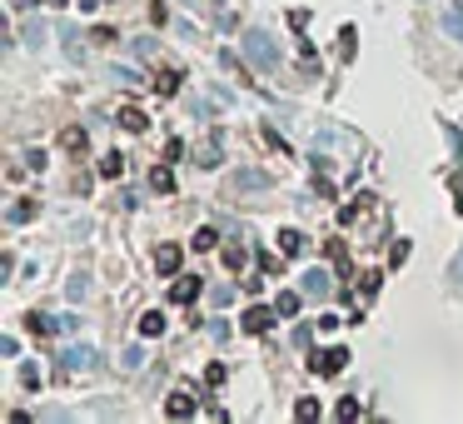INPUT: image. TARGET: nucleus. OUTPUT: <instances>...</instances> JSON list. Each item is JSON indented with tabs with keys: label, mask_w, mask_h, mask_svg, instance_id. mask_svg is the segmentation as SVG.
Segmentation results:
<instances>
[{
	"label": "nucleus",
	"mask_w": 463,
	"mask_h": 424,
	"mask_svg": "<svg viewBox=\"0 0 463 424\" xmlns=\"http://www.w3.org/2000/svg\"><path fill=\"white\" fill-rule=\"evenodd\" d=\"M240 50H244V56H249V65L254 70H264V75H274L279 65H284V50H279V40L269 35V30H244V40H240Z\"/></svg>",
	"instance_id": "nucleus-1"
},
{
	"label": "nucleus",
	"mask_w": 463,
	"mask_h": 424,
	"mask_svg": "<svg viewBox=\"0 0 463 424\" xmlns=\"http://www.w3.org/2000/svg\"><path fill=\"white\" fill-rule=\"evenodd\" d=\"M344 364H349V349H344V345H329V349H314V354H309V369H314V375H324V380L344 375Z\"/></svg>",
	"instance_id": "nucleus-2"
},
{
	"label": "nucleus",
	"mask_w": 463,
	"mask_h": 424,
	"mask_svg": "<svg viewBox=\"0 0 463 424\" xmlns=\"http://www.w3.org/2000/svg\"><path fill=\"white\" fill-rule=\"evenodd\" d=\"M60 364L70 369V375H90V369H100V349L95 345H65L60 349Z\"/></svg>",
	"instance_id": "nucleus-3"
},
{
	"label": "nucleus",
	"mask_w": 463,
	"mask_h": 424,
	"mask_svg": "<svg viewBox=\"0 0 463 424\" xmlns=\"http://www.w3.org/2000/svg\"><path fill=\"white\" fill-rule=\"evenodd\" d=\"M195 165H200V170H219V165H224V130H209V135L195 145Z\"/></svg>",
	"instance_id": "nucleus-4"
},
{
	"label": "nucleus",
	"mask_w": 463,
	"mask_h": 424,
	"mask_svg": "<svg viewBox=\"0 0 463 424\" xmlns=\"http://www.w3.org/2000/svg\"><path fill=\"white\" fill-rule=\"evenodd\" d=\"M299 290H304V300H329L334 295V275L324 270V264H309V270L299 275Z\"/></svg>",
	"instance_id": "nucleus-5"
},
{
	"label": "nucleus",
	"mask_w": 463,
	"mask_h": 424,
	"mask_svg": "<svg viewBox=\"0 0 463 424\" xmlns=\"http://www.w3.org/2000/svg\"><path fill=\"white\" fill-rule=\"evenodd\" d=\"M274 320H279V309H274V304H249V309L240 314V330H244V335H264Z\"/></svg>",
	"instance_id": "nucleus-6"
},
{
	"label": "nucleus",
	"mask_w": 463,
	"mask_h": 424,
	"mask_svg": "<svg viewBox=\"0 0 463 424\" xmlns=\"http://www.w3.org/2000/svg\"><path fill=\"white\" fill-rule=\"evenodd\" d=\"M195 409H200V399H195L190 390H169V399H164V414H169V419H190Z\"/></svg>",
	"instance_id": "nucleus-7"
},
{
	"label": "nucleus",
	"mask_w": 463,
	"mask_h": 424,
	"mask_svg": "<svg viewBox=\"0 0 463 424\" xmlns=\"http://www.w3.org/2000/svg\"><path fill=\"white\" fill-rule=\"evenodd\" d=\"M200 290H204V285H200L195 275H175V285H169V304H195Z\"/></svg>",
	"instance_id": "nucleus-8"
},
{
	"label": "nucleus",
	"mask_w": 463,
	"mask_h": 424,
	"mask_svg": "<svg viewBox=\"0 0 463 424\" xmlns=\"http://www.w3.org/2000/svg\"><path fill=\"white\" fill-rule=\"evenodd\" d=\"M180 259H185V255H180V245H159V250H155V270L175 280V275H180Z\"/></svg>",
	"instance_id": "nucleus-9"
},
{
	"label": "nucleus",
	"mask_w": 463,
	"mask_h": 424,
	"mask_svg": "<svg viewBox=\"0 0 463 424\" xmlns=\"http://www.w3.org/2000/svg\"><path fill=\"white\" fill-rule=\"evenodd\" d=\"M299 300H304V290H279V295H274L279 320H294V314H299Z\"/></svg>",
	"instance_id": "nucleus-10"
},
{
	"label": "nucleus",
	"mask_w": 463,
	"mask_h": 424,
	"mask_svg": "<svg viewBox=\"0 0 463 424\" xmlns=\"http://www.w3.org/2000/svg\"><path fill=\"white\" fill-rule=\"evenodd\" d=\"M438 25H443V35H448V40H458V45H463V6H448V11L438 15Z\"/></svg>",
	"instance_id": "nucleus-11"
},
{
	"label": "nucleus",
	"mask_w": 463,
	"mask_h": 424,
	"mask_svg": "<svg viewBox=\"0 0 463 424\" xmlns=\"http://www.w3.org/2000/svg\"><path fill=\"white\" fill-rule=\"evenodd\" d=\"M150 190H155V195H175V170H169V165H155V170H150Z\"/></svg>",
	"instance_id": "nucleus-12"
},
{
	"label": "nucleus",
	"mask_w": 463,
	"mask_h": 424,
	"mask_svg": "<svg viewBox=\"0 0 463 424\" xmlns=\"http://www.w3.org/2000/svg\"><path fill=\"white\" fill-rule=\"evenodd\" d=\"M60 145H65L70 155H85V145H90V130H85V125H70V130L60 135Z\"/></svg>",
	"instance_id": "nucleus-13"
},
{
	"label": "nucleus",
	"mask_w": 463,
	"mask_h": 424,
	"mask_svg": "<svg viewBox=\"0 0 463 424\" xmlns=\"http://www.w3.org/2000/svg\"><path fill=\"white\" fill-rule=\"evenodd\" d=\"M269 185H274V180H269L264 170H240V175H235V190H269Z\"/></svg>",
	"instance_id": "nucleus-14"
},
{
	"label": "nucleus",
	"mask_w": 463,
	"mask_h": 424,
	"mask_svg": "<svg viewBox=\"0 0 463 424\" xmlns=\"http://www.w3.org/2000/svg\"><path fill=\"white\" fill-rule=\"evenodd\" d=\"M35 210H40L35 200H15V205L6 210V220H11V225H30V220H35Z\"/></svg>",
	"instance_id": "nucleus-15"
},
{
	"label": "nucleus",
	"mask_w": 463,
	"mask_h": 424,
	"mask_svg": "<svg viewBox=\"0 0 463 424\" xmlns=\"http://www.w3.org/2000/svg\"><path fill=\"white\" fill-rule=\"evenodd\" d=\"M304 250H309V240L299 230H279V255H304Z\"/></svg>",
	"instance_id": "nucleus-16"
},
{
	"label": "nucleus",
	"mask_w": 463,
	"mask_h": 424,
	"mask_svg": "<svg viewBox=\"0 0 463 424\" xmlns=\"http://www.w3.org/2000/svg\"><path fill=\"white\" fill-rule=\"evenodd\" d=\"M155 335H164V314L159 309H145L140 314V340H155Z\"/></svg>",
	"instance_id": "nucleus-17"
},
{
	"label": "nucleus",
	"mask_w": 463,
	"mask_h": 424,
	"mask_svg": "<svg viewBox=\"0 0 463 424\" xmlns=\"http://www.w3.org/2000/svg\"><path fill=\"white\" fill-rule=\"evenodd\" d=\"M25 330H30V335H40V340H45V335H55V314H40V309H35V314H25Z\"/></svg>",
	"instance_id": "nucleus-18"
},
{
	"label": "nucleus",
	"mask_w": 463,
	"mask_h": 424,
	"mask_svg": "<svg viewBox=\"0 0 463 424\" xmlns=\"http://www.w3.org/2000/svg\"><path fill=\"white\" fill-rule=\"evenodd\" d=\"M100 175H105V180H120V175H125V155H120V150H110L105 160H100Z\"/></svg>",
	"instance_id": "nucleus-19"
},
{
	"label": "nucleus",
	"mask_w": 463,
	"mask_h": 424,
	"mask_svg": "<svg viewBox=\"0 0 463 424\" xmlns=\"http://www.w3.org/2000/svg\"><path fill=\"white\" fill-rule=\"evenodd\" d=\"M120 125H125V130H135V135H140V130H145V125H150V120H145V110H135V105H125V110H120Z\"/></svg>",
	"instance_id": "nucleus-20"
},
{
	"label": "nucleus",
	"mask_w": 463,
	"mask_h": 424,
	"mask_svg": "<svg viewBox=\"0 0 463 424\" xmlns=\"http://www.w3.org/2000/svg\"><path fill=\"white\" fill-rule=\"evenodd\" d=\"M319 414H324V409H319V399H299V404H294V419H299V424H314Z\"/></svg>",
	"instance_id": "nucleus-21"
},
{
	"label": "nucleus",
	"mask_w": 463,
	"mask_h": 424,
	"mask_svg": "<svg viewBox=\"0 0 463 424\" xmlns=\"http://www.w3.org/2000/svg\"><path fill=\"white\" fill-rule=\"evenodd\" d=\"M155 90H159V95H175V90H180V70H159V75H155Z\"/></svg>",
	"instance_id": "nucleus-22"
},
{
	"label": "nucleus",
	"mask_w": 463,
	"mask_h": 424,
	"mask_svg": "<svg viewBox=\"0 0 463 424\" xmlns=\"http://www.w3.org/2000/svg\"><path fill=\"white\" fill-rule=\"evenodd\" d=\"M110 75H115V80H120V85H130V90H135V85H145V75H140L135 65H115Z\"/></svg>",
	"instance_id": "nucleus-23"
},
{
	"label": "nucleus",
	"mask_w": 463,
	"mask_h": 424,
	"mask_svg": "<svg viewBox=\"0 0 463 424\" xmlns=\"http://www.w3.org/2000/svg\"><path fill=\"white\" fill-rule=\"evenodd\" d=\"M224 264H229V270H244V264H249V250H244V245H229V250H224Z\"/></svg>",
	"instance_id": "nucleus-24"
},
{
	"label": "nucleus",
	"mask_w": 463,
	"mask_h": 424,
	"mask_svg": "<svg viewBox=\"0 0 463 424\" xmlns=\"http://www.w3.org/2000/svg\"><path fill=\"white\" fill-rule=\"evenodd\" d=\"M190 245H195V250H214V245H219V235H214V225H200Z\"/></svg>",
	"instance_id": "nucleus-25"
},
{
	"label": "nucleus",
	"mask_w": 463,
	"mask_h": 424,
	"mask_svg": "<svg viewBox=\"0 0 463 424\" xmlns=\"http://www.w3.org/2000/svg\"><path fill=\"white\" fill-rule=\"evenodd\" d=\"M65 295H70V300H85V295H90V275H85V270H80V275H70Z\"/></svg>",
	"instance_id": "nucleus-26"
},
{
	"label": "nucleus",
	"mask_w": 463,
	"mask_h": 424,
	"mask_svg": "<svg viewBox=\"0 0 463 424\" xmlns=\"http://www.w3.org/2000/svg\"><path fill=\"white\" fill-rule=\"evenodd\" d=\"M409 255H414V245L398 235V240H393V250H389V264H409Z\"/></svg>",
	"instance_id": "nucleus-27"
},
{
	"label": "nucleus",
	"mask_w": 463,
	"mask_h": 424,
	"mask_svg": "<svg viewBox=\"0 0 463 424\" xmlns=\"http://www.w3.org/2000/svg\"><path fill=\"white\" fill-rule=\"evenodd\" d=\"M443 135H448V150H453V160H463V135H458V125H453V120H443Z\"/></svg>",
	"instance_id": "nucleus-28"
},
{
	"label": "nucleus",
	"mask_w": 463,
	"mask_h": 424,
	"mask_svg": "<svg viewBox=\"0 0 463 424\" xmlns=\"http://www.w3.org/2000/svg\"><path fill=\"white\" fill-rule=\"evenodd\" d=\"M289 340H294V349H309V345H314V325H294V335H289Z\"/></svg>",
	"instance_id": "nucleus-29"
},
{
	"label": "nucleus",
	"mask_w": 463,
	"mask_h": 424,
	"mask_svg": "<svg viewBox=\"0 0 463 424\" xmlns=\"http://www.w3.org/2000/svg\"><path fill=\"white\" fill-rule=\"evenodd\" d=\"M339 40H344V45H339V56L349 60V56H354V40H359V35H354V25H344V30H339Z\"/></svg>",
	"instance_id": "nucleus-30"
},
{
	"label": "nucleus",
	"mask_w": 463,
	"mask_h": 424,
	"mask_svg": "<svg viewBox=\"0 0 463 424\" xmlns=\"http://www.w3.org/2000/svg\"><path fill=\"white\" fill-rule=\"evenodd\" d=\"M75 330H80L75 314H55V335H75Z\"/></svg>",
	"instance_id": "nucleus-31"
},
{
	"label": "nucleus",
	"mask_w": 463,
	"mask_h": 424,
	"mask_svg": "<svg viewBox=\"0 0 463 424\" xmlns=\"http://www.w3.org/2000/svg\"><path fill=\"white\" fill-rule=\"evenodd\" d=\"M45 35H50L45 25H25V45H35V50H40V45H45Z\"/></svg>",
	"instance_id": "nucleus-32"
},
{
	"label": "nucleus",
	"mask_w": 463,
	"mask_h": 424,
	"mask_svg": "<svg viewBox=\"0 0 463 424\" xmlns=\"http://www.w3.org/2000/svg\"><path fill=\"white\" fill-rule=\"evenodd\" d=\"M120 364H125V369H140V364H145V349H140V345H135V349H125V354H120Z\"/></svg>",
	"instance_id": "nucleus-33"
},
{
	"label": "nucleus",
	"mask_w": 463,
	"mask_h": 424,
	"mask_svg": "<svg viewBox=\"0 0 463 424\" xmlns=\"http://www.w3.org/2000/svg\"><path fill=\"white\" fill-rule=\"evenodd\" d=\"M190 110H195L200 120H209V115H214V100H200V95H195V100H190Z\"/></svg>",
	"instance_id": "nucleus-34"
},
{
	"label": "nucleus",
	"mask_w": 463,
	"mask_h": 424,
	"mask_svg": "<svg viewBox=\"0 0 463 424\" xmlns=\"http://www.w3.org/2000/svg\"><path fill=\"white\" fill-rule=\"evenodd\" d=\"M334 414H339V419H344V424H349V419H359V399H344V404H339V409H334Z\"/></svg>",
	"instance_id": "nucleus-35"
},
{
	"label": "nucleus",
	"mask_w": 463,
	"mask_h": 424,
	"mask_svg": "<svg viewBox=\"0 0 463 424\" xmlns=\"http://www.w3.org/2000/svg\"><path fill=\"white\" fill-rule=\"evenodd\" d=\"M0 354L15 359V354H20V340H15V335H0Z\"/></svg>",
	"instance_id": "nucleus-36"
},
{
	"label": "nucleus",
	"mask_w": 463,
	"mask_h": 424,
	"mask_svg": "<svg viewBox=\"0 0 463 424\" xmlns=\"http://www.w3.org/2000/svg\"><path fill=\"white\" fill-rule=\"evenodd\" d=\"M20 385H25V390L40 385V369H35V364H20Z\"/></svg>",
	"instance_id": "nucleus-37"
},
{
	"label": "nucleus",
	"mask_w": 463,
	"mask_h": 424,
	"mask_svg": "<svg viewBox=\"0 0 463 424\" xmlns=\"http://www.w3.org/2000/svg\"><path fill=\"white\" fill-rule=\"evenodd\" d=\"M448 280H453V285H463V250H458V255H453V264H448Z\"/></svg>",
	"instance_id": "nucleus-38"
},
{
	"label": "nucleus",
	"mask_w": 463,
	"mask_h": 424,
	"mask_svg": "<svg viewBox=\"0 0 463 424\" xmlns=\"http://www.w3.org/2000/svg\"><path fill=\"white\" fill-rule=\"evenodd\" d=\"M209 300H214V304H229V300H235V290H229V285H214Z\"/></svg>",
	"instance_id": "nucleus-39"
},
{
	"label": "nucleus",
	"mask_w": 463,
	"mask_h": 424,
	"mask_svg": "<svg viewBox=\"0 0 463 424\" xmlns=\"http://www.w3.org/2000/svg\"><path fill=\"white\" fill-rule=\"evenodd\" d=\"M448 185H453V210H458V215H463V175H453Z\"/></svg>",
	"instance_id": "nucleus-40"
},
{
	"label": "nucleus",
	"mask_w": 463,
	"mask_h": 424,
	"mask_svg": "<svg viewBox=\"0 0 463 424\" xmlns=\"http://www.w3.org/2000/svg\"><path fill=\"white\" fill-rule=\"evenodd\" d=\"M204 330H209V340H229V325H224V320H209Z\"/></svg>",
	"instance_id": "nucleus-41"
},
{
	"label": "nucleus",
	"mask_w": 463,
	"mask_h": 424,
	"mask_svg": "<svg viewBox=\"0 0 463 424\" xmlns=\"http://www.w3.org/2000/svg\"><path fill=\"white\" fill-rule=\"evenodd\" d=\"M150 20H155V25H169V11L159 6V0H155V6H150Z\"/></svg>",
	"instance_id": "nucleus-42"
},
{
	"label": "nucleus",
	"mask_w": 463,
	"mask_h": 424,
	"mask_svg": "<svg viewBox=\"0 0 463 424\" xmlns=\"http://www.w3.org/2000/svg\"><path fill=\"white\" fill-rule=\"evenodd\" d=\"M6 6H11V11H35L40 0H6Z\"/></svg>",
	"instance_id": "nucleus-43"
},
{
	"label": "nucleus",
	"mask_w": 463,
	"mask_h": 424,
	"mask_svg": "<svg viewBox=\"0 0 463 424\" xmlns=\"http://www.w3.org/2000/svg\"><path fill=\"white\" fill-rule=\"evenodd\" d=\"M45 6H70V0H45Z\"/></svg>",
	"instance_id": "nucleus-44"
},
{
	"label": "nucleus",
	"mask_w": 463,
	"mask_h": 424,
	"mask_svg": "<svg viewBox=\"0 0 463 424\" xmlns=\"http://www.w3.org/2000/svg\"><path fill=\"white\" fill-rule=\"evenodd\" d=\"M190 6H200V0H190Z\"/></svg>",
	"instance_id": "nucleus-45"
}]
</instances>
